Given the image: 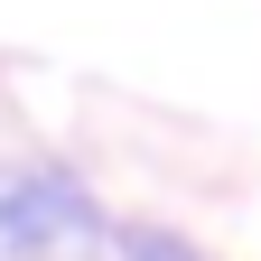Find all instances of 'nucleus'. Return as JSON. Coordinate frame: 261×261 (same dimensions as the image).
Instances as JSON below:
<instances>
[{
  "mask_svg": "<svg viewBox=\"0 0 261 261\" xmlns=\"http://www.w3.org/2000/svg\"><path fill=\"white\" fill-rule=\"evenodd\" d=\"M103 243V205L65 168H0V252L10 261H56Z\"/></svg>",
  "mask_w": 261,
  "mask_h": 261,
  "instance_id": "nucleus-1",
  "label": "nucleus"
},
{
  "mask_svg": "<svg viewBox=\"0 0 261 261\" xmlns=\"http://www.w3.org/2000/svg\"><path fill=\"white\" fill-rule=\"evenodd\" d=\"M121 261H196V252L168 243V233H121Z\"/></svg>",
  "mask_w": 261,
  "mask_h": 261,
  "instance_id": "nucleus-2",
  "label": "nucleus"
}]
</instances>
